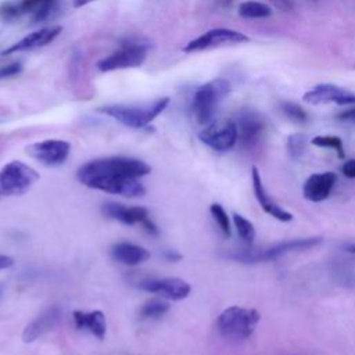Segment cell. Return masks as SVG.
<instances>
[{"instance_id":"cell-1","label":"cell","mask_w":355,"mask_h":355,"mask_svg":"<svg viewBox=\"0 0 355 355\" xmlns=\"http://www.w3.org/2000/svg\"><path fill=\"white\" fill-rule=\"evenodd\" d=\"M151 166L141 159L130 157H104L83 164L78 172V180L94 190H101L123 197L144 194L140 178L148 175Z\"/></svg>"},{"instance_id":"cell-2","label":"cell","mask_w":355,"mask_h":355,"mask_svg":"<svg viewBox=\"0 0 355 355\" xmlns=\"http://www.w3.org/2000/svg\"><path fill=\"white\" fill-rule=\"evenodd\" d=\"M261 313L254 308L232 305L223 309L216 319L218 333L232 341L248 338L257 329Z\"/></svg>"},{"instance_id":"cell-3","label":"cell","mask_w":355,"mask_h":355,"mask_svg":"<svg viewBox=\"0 0 355 355\" xmlns=\"http://www.w3.org/2000/svg\"><path fill=\"white\" fill-rule=\"evenodd\" d=\"M169 104V97H161L151 103L140 104V105H123L114 104L98 108L100 112L111 116L112 119L121 122L129 128H144L153 119H155Z\"/></svg>"},{"instance_id":"cell-4","label":"cell","mask_w":355,"mask_h":355,"mask_svg":"<svg viewBox=\"0 0 355 355\" xmlns=\"http://www.w3.org/2000/svg\"><path fill=\"white\" fill-rule=\"evenodd\" d=\"M323 241L322 237H302V239H293L287 241H280L275 245H270L263 250H250V248H241L236 250L234 252L229 254L227 257L232 259H236L239 262H265V261H273L276 258H280L288 252L294 251H304L309 250Z\"/></svg>"},{"instance_id":"cell-5","label":"cell","mask_w":355,"mask_h":355,"mask_svg":"<svg viewBox=\"0 0 355 355\" xmlns=\"http://www.w3.org/2000/svg\"><path fill=\"white\" fill-rule=\"evenodd\" d=\"M232 86L223 78H215L197 89L193 97V111L198 123H209L220 101L230 93Z\"/></svg>"},{"instance_id":"cell-6","label":"cell","mask_w":355,"mask_h":355,"mask_svg":"<svg viewBox=\"0 0 355 355\" xmlns=\"http://www.w3.org/2000/svg\"><path fill=\"white\" fill-rule=\"evenodd\" d=\"M40 175L22 161H11L0 169V200L25 194Z\"/></svg>"},{"instance_id":"cell-7","label":"cell","mask_w":355,"mask_h":355,"mask_svg":"<svg viewBox=\"0 0 355 355\" xmlns=\"http://www.w3.org/2000/svg\"><path fill=\"white\" fill-rule=\"evenodd\" d=\"M198 139L215 151H229L239 140L237 125L230 119L214 121L198 133Z\"/></svg>"},{"instance_id":"cell-8","label":"cell","mask_w":355,"mask_h":355,"mask_svg":"<svg viewBox=\"0 0 355 355\" xmlns=\"http://www.w3.org/2000/svg\"><path fill=\"white\" fill-rule=\"evenodd\" d=\"M103 214L111 219H115L123 225H141L143 229L150 233L157 236L158 234V227L157 225L151 220L148 209L144 207H128L121 202H105L103 204Z\"/></svg>"},{"instance_id":"cell-9","label":"cell","mask_w":355,"mask_h":355,"mask_svg":"<svg viewBox=\"0 0 355 355\" xmlns=\"http://www.w3.org/2000/svg\"><path fill=\"white\" fill-rule=\"evenodd\" d=\"M147 55V47L143 44H123L119 50L107 55L97 62V68L101 72H110L125 68H135L143 64Z\"/></svg>"},{"instance_id":"cell-10","label":"cell","mask_w":355,"mask_h":355,"mask_svg":"<svg viewBox=\"0 0 355 355\" xmlns=\"http://www.w3.org/2000/svg\"><path fill=\"white\" fill-rule=\"evenodd\" d=\"M248 42V37L233 29H226V28H216L211 29L197 39L189 42L184 47V53H194V51H201V50H208L214 47H219L223 44H237V43H244Z\"/></svg>"},{"instance_id":"cell-11","label":"cell","mask_w":355,"mask_h":355,"mask_svg":"<svg viewBox=\"0 0 355 355\" xmlns=\"http://www.w3.org/2000/svg\"><path fill=\"white\" fill-rule=\"evenodd\" d=\"M26 154L43 165L55 166L61 165L69 155L71 144L65 140L49 139L37 143H32L25 148Z\"/></svg>"},{"instance_id":"cell-12","label":"cell","mask_w":355,"mask_h":355,"mask_svg":"<svg viewBox=\"0 0 355 355\" xmlns=\"http://www.w3.org/2000/svg\"><path fill=\"white\" fill-rule=\"evenodd\" d=\"M137 286L144 291L158 294L162 298L172 300V301L184 300L191 291V286L186 280L179 277L144 279V280H140Z\"/></svg>"},{"instance_id":"cell-13","label":"cell","mask_w":355,"mask_h":355,"mask_svg":"<svg viewBox=\"0 0 355 355\" xmlns=\"http://www.w3.org/2000/svg\"><path fill=\"white\" fill-rule=\"evenodd\" d=\"M62 319V308L58 304H53L43 309L31 323H28L22 331V340L32 343L53 330Z\"/></svg>"},{"instance_id":"cell-14","label":"cell","mask_w":355,"mask_h":355,"mask_svg":"<svg viewBox=\"0 0 355 355\" xmlns=\"http://www.w3.org/2000/svg\"><path fill=\"white\" fill-rule=\"evenodd\" d=\"M302 100L309 104H327V103H336L338 105H345V104H355V93L348 92L340 86L330 85V83H323L318 85L313 89L308 90L304 96Z\"/></svg>"},{"instance_id":"cell-15","label":"cell","mask_w":355,"mask_h":355,"mask_svg":"<svg viewBox=\"0 0 355 355\" xmlns=\"http://www.w3.org/2000/svg\"><path fill=\"white\" fill-rule=\"evenodd\" d=\"M237 132L243 147L252 148L258 144L265 132V121L257 111L243 110L239 115Z\"/></svg>"},{"instance_id":"cell-16","label":"cell","mask_w":355,"mask_h":355,"mask_svg":"<svg viewBox=\"0 0 355 355\" xmlns=\"http://www.w3.org/2000/svg\"><path fill=\"white\" fill-rule=\"evenodd\" d=\"M251 179H252V190H254V196L257 198V201L259 202L261 208L269 214L270 216H273L275 219L280 220V222H290L293 220V214L286 211L284 208H282L280 205H277L268 194L263 183H262V178L261 173L258 171V168L254 165L251 168Z\"/></svg>"},{"instance_id":"cell-17","label":"cell","mask_w":355,"mask_h":355,"mask_svg":"<svg viewBox=\"0 0 355 355\" xmlns=\"http://www.w3.org/2000/svg\"><path fill=\"white\" fill-rule=\"evenodd\" d=\"M336 180H337V176L334 172L312 173L304 182V186H302L304 198L312 202H320L326 200L330 196L336 184Z\"/></svg>"},{"instance_id":"cell-18","label":"cell","mask_w":355,"mask_h":355,"mask_svg":"<svg viewBox=\"0 0 355 355\" xmlns=\"http://www.w3.org/2000/svg\"><path fill=\"white\" fill-rule=\"evenodd\" d=\"M61 31H62V28L60 25L46 26V28L39 29V31H35V32L29 33L28 36L22 37L19 42H17L11 47H8L7 50H4L3 54L6 55V54H12V53H19V51H26V50L43 47L49 43H51L61 33Z\"/></svg>"},{"instance_id":"cell-19","label":"cell","mask_w":355,"mask_h":355,"mask_svg":"<svg viewBox=\"0 0 355 355\" xmlns=\"http://www.w3.org/2000/svg\"><path fill=\"white\" fill-rule=\"evenodd\" d=\"M75 327L78 330H85L96 336L97 338L103 340L107 333V322L105 316L101 311H75L72 313Z\"/></svg>"},{"instance_id":"cell-20","label":"cell","mask_w":355,"mask_h":355,"mask_svg":"<svg viewBox=\"0 0 355 355\" xmlns=\"http://www.w3.org/2000/svg\"><path fill=\"white\" fill-rule=\"evenodd\" d=\"M111 257L123 265L136 266L147 261L150 258V252L141 245L122 241L111 247Z\"/></svg>"},{"instance_id":"cell-21","label":"cell","mask_w":355,"mask_h":355,"mask_svg":"<svg viewBox=\"0 0 355 355\" xmlns=\"http://www.w3.org/2000/svg\"><path fill=\"white\" fill-rule=\"evenodd\" d=\"M17 3L21 15H29L32 21L40 22L54 10L57 0H19Z\"/></svg>"},{"instance_id":"cell-22","label":"cell","mask_w":355,"mask_h":355,"mask_svg":"<svg viewBox=\"0 0 355 355\" xmlns=\"http://www.w3.org/2000/svg\"><path fill=\"white\" fill-rule=\"evenodd\" d=\"M171 305L161 298H150L147 300L139 309V315L141 319H159L168 311Z\"/></svg>"},{"instance_id":"cell-23","label":"cell","mask_w":355,"mask_h":355,"mask_svg":"<svg viewBox=\"0 0 355 355\" xmlns=\"http://www.w3.org/2000/svg\"><path fill=\"white\" fill-rule=\"evenodd\" d=\"M239 14L243 18H251V19L266 18L272 14V8L268 4L261 1H245L240 4Z\"/></svg>"},{"instance_id":"cell-24","label":"cell","mask_w":355,"mask_h":355,"mask_svg":"<svg viewBox=\"0 0 355 355\" xmlns=\"http://www.w3.org/2000/svg\"><path fill=\"white\" fill-rule=\"evenodd\" d=\"M233 223H234V227H236L240 239L247 244H252L254 239H255L254 225L247 218H244L243 215H240L237 212L233 214Z\"/></svg>"},{"instance_id":"cell-25","label":"cell","mask_w":355,"mask_h":355,"mask_svg":"<svg viewBox=\"0 0 355 355\" xmlns=\"http://www.w3.org/2000/svg\"><path fill=\"white\" fill-rule=\"evenodd\" d=\"M209 212H211L214 220L216 222L219 230L222 232V234L226 237H230L232 236V225H230V219H229V215L226 214L225 208L220 204L214 202L209 207Z\"/></svg>"},{"instance_id":"cell-26","label":"cell","mask_w":355,"mask_h":355,"mask_svg":"<svg viewBox=\"0 0 355 355\" xmlns=\"http://www.w3.org/2000/svg\"><path fill=\"white\" fill-rule=\"evenodd\" d=\"M311 143L316 147H323V148H333L338 158H344L345 153H344V146L340 137L337 136H315Z\"/></svg>"},{"instance_id":"cell-27","label":"cell","mask_w":355,"mask_h":355,"mask_svg":"<svg viewBox=\"0 0 355 355\" xmlns=\"http://www.w3.org/2000/svg\"><path fill=\"white\" fill-rule=\"evenodd\" d=\"M308 137L304 133H293L287 139V150L291 158H300L306 147Z\"/></svg>"},{"instance_id":"cell-28","label":"cell","mask_w":355,"mask_h":355,"mask_svg":"<svg viewBox=\"0 0 355 355\" xmlns=\"http://www.w3.org/2000/svg\"><path fill=\"white\" fill-rule=\"evenodd\" d=\"M282 110H283L284 115L288 119H291V121H294L297 123H304L308 119L306 112L298 104H295V103L286 101V103L282 104Z\"/></svg>"},{"instance_id":"cell-29","label":"cell","mask_w":355,"mask_h":355,"mask_svg":"<svg viewBox=\"0 0 355 355\" xmlns=\"http://www.w3.org/2000/svg\"><path fill=\"white\" fill-rule=\"evenodd\" d=\"M21 17L17 1H4L0 4V18L3 21H14Z\"/></svg>"},{"instance_id":"cell-30","label":"cell","mask_w":355,"mask_h":355,"mask_svg":"<svg viewBox=\"0 0 355 355\" xmlns=\"http://www.w3.org/2000/svg\"><path fill=\"white\" fill-rule=\"evenodd\" d=\"M21 71H22V64L21 62H12V64H8V65H3V67H0V79L15 76Z\"/></svg>"},{"instance_id":"cell-31","label":"cell","mask_w":355,"mask_h":355,"mask_svg":"<svg viewBox=\"0 0 355 355\" xmlns=\"http://www.w3.org/2000/svg\"><path fill=\"white\" fill-rule=\"evenodd\" d=\"M336 118H337L338 121H341V122L355 125V107H354V108H348V110H345V111H341L340 114H337Z\"/></svg>"},{"instance_id":"cell-32","label":"cell","mask_w":355,"mask_h":355,"mask_svg":"<svg viewBox=\"0 0 355 355\" xmlns=\"http://www.w3.org/2000/svg\"><path fill=\"white\" fill-rule=\"evenodd\" d=\"M341 171H343L344 176L349 178V179H355V158L345 161L341 166Z\"/></svg>"},{"instance_id":"cell-33","label":"cell","mask_w":355,"mask_h":355,"mask_svg":"<svg viewBox=\"0 0 355 355\" xmlns=\"http://www.w3.org/2000/svg\"><path fill=\"white\" fill-rule=\"evenodd\" d=\"M14 265V259L8 255L0 254V269H8Z\"/></svg>"},{"instance_id":"cell-34","label":"cell","mask_w":355,"mask_h":355,"mask_svg":"<svg viewBox=\"0 0 355 355\" xmlns=\"http://www.w3.org/2000/svg\"><path fill=\"white\" fill-rule=\"evenodd\" d=\"M165 257H166L168 261H179L180 259V254H178L175 251H171V250L165 251Z\"/></svg>"},{"instance_id":"cell-35","label":"cell","mask_w":355,"mask_h":355,"mask_svg":"<svg viewBox=\"0 0 355 355\" xmlns=\"http://www.w3.org/2000/svg\"><path fill=\"white\" fill-rule=\"evenodd\" d=\"M90 1H93V0H73V6L75 7H82V6L87 4V3H90Z\"/></svg>"},{"instance_id":"cell-36","label":"cell","mask_w":355,"mask_h":355,"mask_svg":"<svg viewBox=\"0 0 355 355\" xmlns=\"http://www.w3.org/2000/svg\"><path fill=\"white\" fill-rule=\"evenodd\" d=\"M345 251L349 252V254H352V255H355V243L347 245V247H345Z\"/></svg>"},{"instance_id":"cell-37","label":"cell","mask_w":355,"mask_h":355,"mask_svg":"<svg viewBox=\"0 0 355 355\" xmlns=\"http://www.w3.org/2000/svg\"><path fill=\"white\" fill-rule=\"evenodd\" d=\"M219 3H220L222 6H229V4L232 3V0H219Z\"/></svg>"},{"instance_id":"cell-38","label":"cell","mask_w":355,"mask_h":355,"mask_svg":"<svg viewBox=\"0 0 355 355\" xmlns=\"http://www.w3.org/2000/svg\"><path fill=\"white\" fill-rule=\"evenodd\" d=\"M1 293H3V286L0 284V297H1Z\"/></svg>"}]
</instances>
